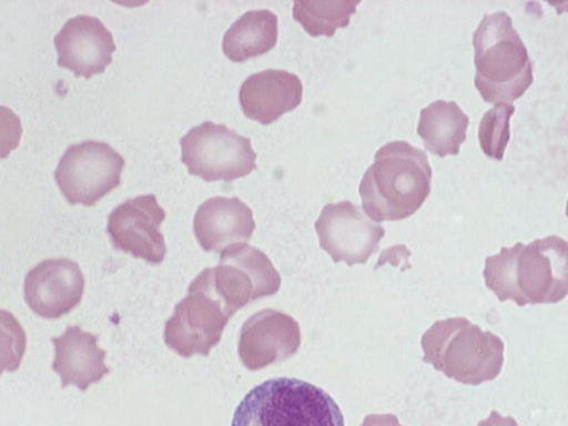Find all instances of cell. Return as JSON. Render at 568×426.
Wrapping results in <instances>:
<instances>
[{"mask_svg":"<svg viewBox=\"0 0 568 426\" xmlns=\"http://www.w3.org/2000/svg\"><path fill=\"white\" fill-rule=\"evenodd\" d=\"M567 258L568 243L558 235L501 246L485 260V284L500 302L557 303L568 293Z\"/></svg>","mask_w":568,"mask_h":426,"instance_id":"6da1fadb","label":"cell"},{"mask_svg":"<svg viewBox=\"0 0 568 426\" xmlns=\"http://www.w3.org/2000/svg\"><path fill=\"white\" fill-rule=\"evenodd\" d=\"M432 175L425 151L404 140L387 142L359 182L364 211L377 222L410 216L430 193Z\"/></svg>","mask_w":568,"mask_h":426,"instance_id":"7a4b0ae2","label":"cell"},{"mask_svg":"<svg viewBox=\"0 0 568 426\" xmlns=\"http://www.w3.org/2000/svg\"><path fill=\"white\" fill-rule=\"evenodd\" d=\"M474 83L486 102L510 103L532 83L528 50L506 11L484 14L473 33Z\"/></svg>","mask_w":568,"mask_h":426,"instance_id":"3957f363","label":"cell"},{"mask_svg":"<svg viewBox=\"0 0 568 426\" xmlns=\"http://www.w3.org/2000/svg\"><path fill=\"white\" fill-rule=\"evenodd\" d=\"M231 426H345L343 414L323 388L293 377L267 379L237 405Z\"/></svg>","mask_w":568,"mask_h":426,"instance_id":"277c9868","label":"cell"},{"mask_svg":"<svg viewBox=\"0 0 568 426\" xmlns=\"http://www.w3.org/2000/svg\"><path fill=\"white\" fill-rule=\"evenodd\" d=\"M423 361L447 377L479 385L495 379L504 364V342L465 317L435 322L423 335Z\"/></svg>","mask_w":568,"mask_h":426,"instance_id":"5b68a950","label":"cell"},{"mask_svg":"<svg viewBox=\"0 0 568 426\" xmlns=\"http://www.w3.org/2000/svg\"><path fill=\"white\" fill-rule=\"evenodd\" d=\"M231 317L251 301L275 294L281 276L268 256L245 242L225 247L220 264L202 272Z\"/></svg>","mask_w":568,"mask_h":426,"instance_id":"8992f818","label":"cell"},{"mask_svg":"<svg viewBox=\"0 0 568 426\" xmlns=\"http://www.w3.org/2000/svg\"><path fill=\"white\" fill-rule=\"evenodd\" d=\"M182 162L189 174L204 181H233L256 169L250 138L212 121L192 128L181 140Z\"/></svg>","mask_w":568,"mask_h":426,"instance_id":"52a82bcc","label":"cell"},{"mask_svg":"<svg viewBox=\"0 0 568 426\" xmlns=\"http://www.w3.org/2000/svg\"><path fill=\"white\" fill-rule=\"evenodd\" d=\"M230 316L200 273L189 285L187 295L165 322L164 342L182 357L209 355L221 341Z\"/></svg>","mask_w":568,"mask_h":426,"instance_id":"ba28073f","label":"cell"},{"mask_svg":"<svg viewBox=\"0 0 568 426\" xmlns=\"http://www.w3.org/2000/svg\"><path fill=\"white\" fill-rule=\"evenodd\" d=\"M124 159L102 141L70 145L61 156L54 180L70 204L93 206L120 184Z\"/></svg>","mask_w":568,"mask_h":426,"instance_id":"9c48e42d","label":"cell"},{"mask_svg":"<svg viewBox=\"0 0 568 426\" xmlns=\"http://www.w3.org/2000/svg\"><path fill=\"white\" fill-rule=\"evenodd\" d=\"M320 246L332 260L348 266L364 264L378 251L385 229L368 219L361 206L348 200L327 203L316 220Z\"/></svg>","mask_w":568,"mask_h":426,"instance_id":"30bf717a","label":"cell"},{"mask_svg":"<svg viewBox=\"0 0 568 426\" xmlns=\"http://www.w3.org/2000/svg\"><path fill=\"white\" fill-rule=\"evenodd\" d=\"M165 212L155 195L143 194L115 206L108 217L106 232L113 246L152 264L164 260L166 246L160 225Z\"/></svg>","mask_w":568,"mask_h":426,"instance_id":"8fae6325","label":"cell"},{"mask_svg":"<svg viewBox=\"0 0 568 426\" xmlns=\"http://www.w3.org/2000/svg\"><path fill=\"white\" fill-rule=\"evenodd\" d=\"M24 301L45 320H55L77 307L84 291V276L77 262L59 257L38 263L24 277Z\"/></svg>","mask_w":568,"mask_h":426,"instance_id":"7c38bea8","label":"cell"},{"mask_svg":"<svg viewBox=\"0 0 568 426\" xmlns=\"http://www.w3.org/2000/svg\"><path fill=\"white\" fill-rule=\"evenodd\" d=\"M301 345L300 325L291 315L265 308L242 325L237 353L242 364L256 371L285 361Z\"/></svg>","mask_w":568,"mask_h":426,"instance_id":"4fadbf2b","label":"cell"},{"mask_svg":"<svg viewBox=\"0 0 568 426\" xmlns=\"http://www.w3.org/2000/svg\"><path fill=\"white\" fill-rule=\"evenodd\" d=\"M53 42L58 65L85 79L102 73L112 62L116 48L111 31L98 18L89 14L68 19Z\"/></svg>","mask_w":568,"mask_h":426,"instance_id":"5bb4252c","label":"cell"},{"mask_svg":"<svg viewBox=\"0 0 568 426\" xmlns=\"http://www.w3.org/2000/svg\"><path fill=\"white\" fill-rule=\"evenodd\" d=\"M300 78L285 70L265 69L248 75L240 88L243 113L262 124H271L302 101Z\"/></svg>","mask_w":568,"mask_h":426,"instance_id":"9a60e30c","label":"cell"},{"mask_svg":"<svg viewBox=\"0 0 568 426\" xmlns=\"http://www.w3.org/2000/svg\"><path fill=\"white\" fill-rule=\"evenodd\" d=\"M254 230L252 210L236 196L207 199L193 219L195 239L206 252H220L231 244L246 242Z\"/></svg>","mask_w":568,"mask_h":426,"instance_id":"2e32d148","label":"cell"},{"mask_svg":"<svg viewBox=\"0 0 568 426\" xmlns=\"http://www.w3.org/2000/svg\"><path fill=\"white\" fill-rule=\"evenodd\" d=\"M54 359L51 368L60 376L61 387L74 385L84 392L110 372L104 364L105 352L98 337L80 326L68 325L64 333L52 337Z\"/></svg>","mask_w":568,"mask_h":426,"instance_id":"e0dca14e","label":"cell"},{"mask_svg":"<svg viewBox=\"0 0 568 426\" xmlns=\"http://www.w3.org/2000/svg\"><path fill=\"white\" fill-rule=\"evenodd\" d=\"M468 124V115L455 101L438 99L420 110L417 133L430 153L444 158L459 153Z\"/></svg>","mask_w":568,"mask_h":426,"instance_id":"ac0fdd59","label":"cell"},{"mask_svg":"<svg viewBox=\"0 0 568 426\" xmlns=\"http://www.w3.org/2000/svg\"><path fill=\"white\" fill-rule=\"evenodd\" d=\"M276 41V14L267 9L250 10L226 30L222 49L230 60L243 62L268 52Z\"/></svg>","mask_w":568,"mask_h":426,"instance_id":"d6986e66","label":"cell"},{"mask_svg":"<svg viewBox=\"0 0 568 426\" xmlns=\"http://www.w3.org/2000/svg\"><path fill=\"white\" fill-rule=\"evenodd\" d=\"M359 3V0H296L293 2V18L312 37H332L336 29L349 24L351 16Z\"/></svg>","mask_w":568,"mask_h":426,"instance_id":"ffe728a7","label":"cell"},{"mask_svg":"<svg viewBox=\"0 0 568 426\" xmlns=\"http://www.w3.org/2000/svg\"><path fill=\"white\" fill-rule=\"evenodd\" d=\"M514 112L511 103H496L484 113L478 126V140L489 158L503 159L510 139L509 120Z\"/></svg>","mask_w":568,"mask_h":426,"instance_id":"44dd1931","label":"cell"},{"mask_svg":"<svg viewBox=\"0 0 568 426\" xmlns=\"http://www.w3.org/2000/svg\"><path fill=\"white\" fill-rule=\"evenodd\" d=\"M26 332L9 311L0 308V375L19 368L26 352Z\"/></svg>","mask_w":568,"mask_h":426,"instance_id":"7402d4cb","label":"cell"},{"mask_svg":"<svg viewBox=\"0 0 568 426\" xmlns=\"http://www.w3.org/2000/svg\"><path fill=\"white\" fill-rule=\"evenodd\" d=\"M22 135L20 118L8 106L0 104V160L18 148Z\"/></svg>","mask_w":568,"mask_h":426,"instance_id":"603a6c76","label":"cell"},{"mask_svg":"<svg viewBox=\"0 0 568 426\" xmlns=\"http://www.w3.org/2000/svg\"><path fill=\"white\" fill-rule=\"evenodd\" d=\"M361 426H403L394 414H369Z\"/></svg>","mask_w":568,"mask_h":426,"instance_id":"cb8c5ba5","label":"cell"},{"mask_svg":"<svg viewBox=\"0 0 568 426\" xmlns=\"http://www.w3.org/2000/svg\"><path fill=\"white\" fill-rule=\"evenodd\" d=\"M477 426H518V424L511 416L504 417L497 410H491L489 417L480 420Z\"/></svg>","mask_w":568,"mask_h":426,"instance_id":"d4e9b609","label":"cell"}]
</instances>
